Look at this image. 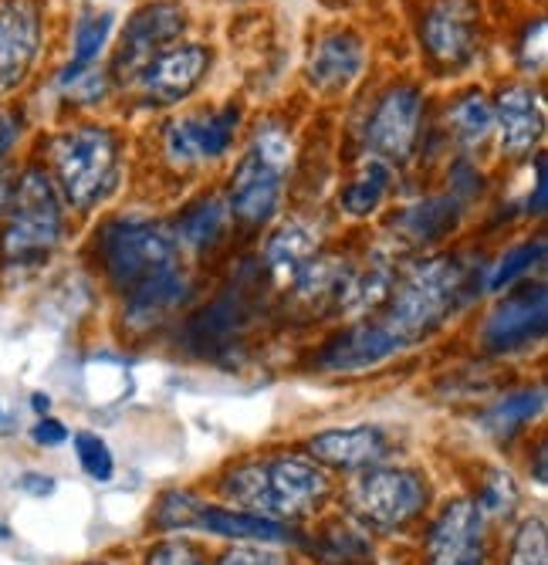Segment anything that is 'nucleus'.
Returning <instances> with one entry per match:
<instances>
[{"label":"nucleus","mask_w":548,"mask_h":565,"mask_svg":"<svg viewBox=\"0 0 548 565\" xmlns=\"http://www.w3.org/2000/svg\"><path fill=\"white\" fill-rule=\"evenodd\" d=\"M221 494L240 511L284 522L319 511L332 494V481L309 457L275 454L227 471L221 478Z\"/></svg>","instance_id":"nucleus-1"},{"label":"nucleus","mask_w":548,"mask_h":565,"mask_svg":"<svg viewBox=\"0 0 548 565\" xmlns=\"http://www.w3.org/2000/svg\"><path fill=\"white\" fill-rule=\"evenodd\" d=\"M468 298V268L454 254L427 258L393 285L383 301V326L404 349L430 339Z\"/></svg>","instance_id":"nucleus-2"},{"label":"nucleus","mask_w":548,"mask_h":565,"mask_svg":"<svg viewBox=\"0 0 548 565\" xmlns=\"http://www.w3.org/2000/svg\"><path fill=\"white\" fill-rule=\"evenodd\" d=\"M65 234V211L55 180L31 167L8 193L0 227V262L8 268H37L55 254Z\"/></svg>","instance_id":"nucleus-3"},{"label":"nucleus","mask_w":548,"mask_h":565,"mask_svg":"<svg viewBox=\"0 0 548 565\" xmlns=\"http://www.w3.org/2000/svg\"><path fill=\"white\" fill-rule=\"evenodd\" d=\"M180 244L170 227L142 217H119L98 231V265L122 298L183 271Z\"/></svg>","instance_id":"nucleus-4"},{"label":"nucleus","mask_w":548,"mask_h":565,"mask_svg":"<svg viewBox=\"0 0 548 565\" xmlns=\"http://www.w3.org/2000/svg\"><path fill=\"white\" fill-rule=\"evenodd\" d=\"M55 186L75 211H95L122 183V139L109 126H75L52 139Z\"/></svg>","instance_id":"nucleus-5"},{"label":"nucleus","mask_w":548,"mask_h":565,"mask_svg":"<svg viewBox=\"0 0 548 565\" xmlns=\"http://www.w3.org/2000/svg\"><path fill=\"white\" fill-rule=\"evenodd\" d=\"M291 167V136L278 122H265L247 152L240 157L230 190H227V211L230 221L240 227H265L281 211V196Z\"/></svg>","instance_id":"nucleus-6"},{"label":"nucleus","mask_w":548,"mask_h":565,"mask_svg":"<svg viewBox=\"0 0 548 565\" xmlns=\"http://www.w3.org/2000/svg\"><path fill=\"white\" fill-rule=\"evenodd\" d=\"M430 501L427 478L407 468H366L348 488V504L363 525L400 532L413 525Z\"/></svg>","instance_id":"nucleus-7"},{"label":"nucleus","mask_w":548,"mask_h":565,"mask_svg":"<svg viewBox=\"0 0 548 565\" xmlns=\"http://www.w3.org/2000/svg\"><path fill=\"white\" fill-rule=\"evenodd\" d=\"M420 51L433 72L458 75L477 62L481 8L477 0H430L417 24Z\"/></svg>","instance_id":"nucleus-8"},{"label":"nucleus","mask_w":548,"mask_h":565,"mask_svg":"<svg viewBox=\"0 0 548 565\" xmlns=\"http://www.w3.org/2000/svg\"><path fill=\"white\" fill-rule=\"evenodd\" d=\"M237 129H240V106L227 102L221 109L170 119L160 132V146H163V157L176 170H196V167L224 160L234 146Z\"/></svg>","instance_id":"nucleus-9"},{"label":"nucleus","mask_w":548,"mask_h":565,"mask_svg":"<svg viewBox=\"0 0 548 565\" xmlns=\"http://www.w3.org/2000/svg\"><path fill=\"white\" fill-rule=\"evenodd\" d=\"M548 326V291L541 281H518L508 291H502L484 326H481V342L494 355H512L528 345H538L545 339Z\"/></svg>","instance_id":"nucleus-10"},{"label":"nucleus","mask_w":548,"mask_h":565,"mask_svg":"<svg viewBox=\"0 0 548 565\" xmlns=\"http://www.w3.org/2000/svg\"><path fill=\"white\" fill-rule=\"evenodd\" d=\"M423 136V92L417 85L386 88L366 119V152L383 163H404Z\"/></svg>","instance_id":"nucleus-11"},{"label":"nucleus","mask_w":548,"mask_h":565,"mask_svg":"<svg viewBox=\"0 0 548 565\" xmlns=\"http://www.w3.org/2000/svg\"><path fill=\"white\" fill-rule=\"evenodd\" d=\"M211 62H214V51L207 44H196V41L180 44L176 41V44L163 47L160 55L149 58L132 75V82H136L146 106H176V102H183L186 95L201 88V82L211 72Z\"/></svg>","instance_id":"nucleus-12"},{"label":"nucleus","mask_w":548,"mask_h":565,"mask_svg":"<svg viewBox=\"0 0 548 565\" xmlns=\"http://www.w3.org/2000/svg\"><path fill=\"white\" fill-rule=\"evenodd\" d=\"M183 31H186V11L176 4V0H153V4H142L122 28L112 72L136 75L149 58L160 55L163 47L176 44Z\"/></svg>","instance_id":"nucleus-13"},{"label":"nucleus","mask_w":548,"mask_h":565,"mask_svg":"<svg viewBox=\"0 0 548 565\" xmlns=\"http://www.w3.org/2000/svg\"><path fill=\"white\" fill-rule=\"evenodd\" d=\"M484 511L458 498L427 532V565H484Z\"/></svg>","instance_id":"nucleus-14"},{"label":"nucleus","mask_w":548,"mask_h":565,"mask_svg":"<svg viewBox=\"0 0 548 565\" xmlns=\"http://www.w3.org/2000/svg\"><path fill=\"white\" fill-rule=\"evenodd\" d=\"M491 109H494L497 142H502L505 157L512 160L531 157V149L538 146L545 132V106H541L538 88H531L528 82H512L497 92Z\"/></svg>","instance_id":"nucleus-15"},{"label":"nucleus","mask_w":548,"mask_h":565,"mask_svg":"<svg viewBox=\"0 0 548 565\" xmlns=\"http://www.w3.org/2000/svg\"><path fill=\"white\" fill-rule=\"evenodd\" d=\"M41 55V14L31 0L0 8V95L14 92Z\"/></svg>","instance_id":"nucleus-16"},{"label":"nucleus","mask_w":548,"mask_h":565,"mask_svg":"<svg viewBox=\"0 0 548 565\" xmlns=\"http://www.w3.org/2000/svg\"><path fill=\"white\" fill-rule=\"evenodd\" d=\"M363 68H366L363 38L356 31H332L312 44L309 62H305V78L319 95L335 98L353 88V82L363 75Z\"/></svg>","instance_id":"nucleus-17"},{"label":"nucleus","mask_w":548,"mask_h":565,"mask_svg":"<svg viewBox=\"0 0 548 565\" xmlns=\"http://www.w3.org/2000/svg\"><path fill=\"white\" fill-rule=\"evenodd\" d=\"M396 352H404V345L396 342V335L379 322V319H366L342 329L339 335H332L322 352H319V370L329 373H359V370H373L386 359H393Z\"/></svg>","instance_id":"nucleus-18"},{"label":"nucleus","mask_w":548,"mask_h":565,"mask_svg":"<svg viewBox=\"0 0 548 565\" xmlns=\"http://www.w3.org/2000/svg\"><path fill=\"white\" fill-rule=\"evenodd\" d=\"M389 440L379 427H342V430H322L309 440V454L315 465L335 468V471H366L376 468L386 457Z\"/></svg>","instance_id":"nucleus-19"},{"label":"nucleus","mask_w":548,"mask_h":565,"mask_svg":"<svg viewBox=\"0 0 548 565\" xmlns=\"http://www.w3.org/2000/svg\"><path fill=\"white\" fill-rule=\"evenodd\" d=\"M468 203L458 193H437L417 203H407V207L393 217L396 237L410 241L413 247H430L437 241H443L447 234H454V227L461 224Z\"/></svg>","instance_id":"nucleus-20"},{"label":"nucleus","mask_w":548,"mask_h":565,"mask_svg":"<svg viewBox=\"0 0 548 565\" xmlns=\"http://www.w3.org/2000/svg\"><path fill=\"white\" fill-rule=\"evenodd\" d=\"M196 529L221 535V539H234V542H251V545H284L298 539L278 519L255 515V511H240V508H221V504H204L201 515H196Z\"/></svg>","instance_id":"nucleus-21"},{"label":"nucleus","mask_w":548,"mask_h":565,"mask_svg":"<svg viewBox=\"0 0 548 565\" xmlns=\"http://www.w3.org/2000/svg\"><path fill=\"white\" fill-rule=\"evenodd\" d=\"M319 231L305 221H288L268 237L265 247V268L278 285H291L315 258H319Z\"/></svg>","instance_id":"nucleus-22"},{"label":"nucleus","mask_w":548,"mask_h":565,"mask_svg":"<svg viewBox=\"0 0 548 565\" xmlns=\"http://www.w3.org/2000/svg\"><path fill=\"white\" fill-rule=\"evenodd\" d=\"M227 227H230L227 203L211 193V196L193 200L190 207L176 217L173 237L180 247H190V250H214L227 237Z\"/></svg>","instance_id":"nucleus-23"},{"label":"nucleus","mask_w":548,"mask_h":565,"mask_svg":"<svg viewBox=\"0 0 548 565\" xmlns=\"http://www.w3.org/2000/svg\"><path fill=\"white\" fill-rule=\"evenodd\" d=\"M389 186H393V167L383 163V160H373L348 180L339 193V207L348 214V217H369L383 207V200L389 196Z\"/></svg>","instance_id":"nucleus-24"},{"label":"nucleus","mask_w":548,"mask_h":565,"mask_svg":"<svg viewBox=\"0 0 548 565\" xmlns=\"http://www.w3.org/2000/svg\"><path fill=\"white\" fill-rule=\"evenodd\" d=\"M447 129L451 136L471 152L477 146L487 142V136L494 132V109L491 98L484 92H464L454 98V106L447 109Z\"/></svg>","instance_id":"nucleus-25"},{"label":"nucleus","mask_w":548,"mask_h":565,"mask_svg":"<svg viewBox=\"0 0 548 565\" xmlns=\"http://www.w3.org/2000/svg\"><path fill=\"white\" fill-rule=\"evenodd\" d=\"M112 24H116L112 11H85V14H78L75 34H72V62L65 65V72H82V68L98 65V55H103L109 38H112Z\"/></svg>","instance_id":"nucleus-26"},{"label":"nucleus","mask_w":548,"mask_h":565,"mask_svg":"<svg viewBox=\"0 0 548 565\" xmlns=\"http://www.w3.org/2000/svg\"><path fill=\"white\" fill-rule=\"evenodd\" d=\"M541 406H545L541 386H535V390H515V393L502 396V399L491 406V414H487L484 424L497 437H512V434H518L522 427H528L541 414Z\"/></svg>","instance_id":"nucleus-27"},{"label":"nucleus","mask_w":548,"mask_h":565,"mask_svg":"<svg viewBox=\"0 0 548 565\" xmlns=\"http://www.w3.org/2000/svg\"><path fill=\"white\" fill-rule=\"evenodd\" d=\"M541 258H545V234H538L535 241H522V244L508 247V250L502 254V262H497V265L491 268V275H487V281H484L487 291L502 295V291H508L512 285L525 281L528 271H531L535 265H541Z\"/></svg>","instance_id":"nucleus-28"},{"label":"nucleus","mask_w":548,"mask_h":565,"mask_svg":"<svg viewBox=\"0 0 548 565\" xmlns=\"http://www.w3.org/2000/svg\"><path fill=\"white\" fill-rule=\"evenodd\" d=\"M244 312H247V308H244V301L237 295L217 298L211 308H204V316L193 322V339H204L211 345L230 342L244 326Z\"/></svg>","instance_id":"nucleus-29"},{"label":"nucleus","mask_w":548,"mask_h":565,"mask_svg":"<svg viewBox=\"0 0 548 565\" xmlns=\"http://www.w3.org/2000/svg\"><path fill=\"white\" fill-rule=\"evenodd\" d=\"M319 552H322V558H329L335 565H356L369 552V539L356 525L332 522V525H325V532L319 539Z\"/></svg>","instance_id":"nucleus-30"},{"label":"nucleus","mask_w":548,"mask_h":565,"mask_svg":"<svg viewBox=\"0 0 548 565\" xmlns=\"http://www.w3.org/2000/svg\"><path fill=\"white\" fill-rule=\"evenodd\" d=\"M75 454H78L82 471L92 481H98V484L112 481V475H116V457H112L109 444L98 437V434H88V430L75 434Z\"/></svg>","instance_id":"nucleus-31"},{"label":"nucleus","mask_w":548,"mask_h":565,"mask_svg":"<svg viewBox=\"0 0 548 565\" xmlns=\"http://www.w3.org/2000/svg\"><path fill=\"white\" fill-rule=\"evenodd\" d=\"M508 565H548V532L541 519L522 522V529L512 539Z\"/></svg>","instance_id":"nucleus-32"},{"label":"nucleus","mask_w":548,"mask_h":565,"mask_svg":"<svg viewBox=\"0 0 548 565\" xmlns=\"http://www.w3.org/2000/svg\"><path fill=\"white\" fill-rule=\"evenodd\" d=\"M201 501L190 494H163L160 508H157V525L163 532H183V529H196V515H201Z\"/></svg>","instance_id":"nucleus-33"},{"label":"nucleus","mask_w":548,"mask_h":565,"mask_svg":"<svg viewBox=\"0 0 548 565\" xmlns=\"http://www.w3.org/2000/svg\"><path fill=\"white\" fill-rule=\"evenodd\" d=\"M146 565H207V555L186 539H166L146 552Z\"/></svg>","instance_id":"nucleus-34"},{"label":"nucleus","mask_w":548,"mask_h":565,"mask_svg":"<svg viewBox=\"0 0 548 565\" xmlns=\"http://www.w3.org/2000/svg\"><path fill=\"white\" fill-rule=\"evenodd\" d=\"M217 565H288V562H284V555H278L271 548H261V545L247 542V545H237V548L224 552L217 558Z\"/></svg>","instance_id":"nucleus-35"},{"label":"nucleus","mask_w":548,"mask_h":565,"mask_svg":"<svg viewBox=\"0 0 548 565\" xmlns=\"http://www.w3.org/2000/svg\"><path fill=\"white\" fill-rule=\"evenodd\" d=\"M512 498H515L512 481H508L502 471H494V478L487 481L484 498L477 501V508H481V511H502V508H508V501H512Z\"/></svg>","instance_id":"nucleus-36"},{"label":"nucleus","mask_w":548,"mask_h":565,"mask_svg":"<svg viewBox=\"0 0 548 565\" xmlns=\"http://www.w3.org/2000/svg\"><path fill=\"white\" fill-rule=\"evenodd\" d=\"M31 437H34V444H41V447H58V444L68 440V427H65L62 420H55V417H41V420L34 424Z\"/></svg>","instance_id":"nucleus-37"},{"label":"nucleus","mask_w":548,"mask_h":565,"mask_svg":"<svg viewBox=\"0 0 548 565\" xmlns=\"http://www.w3.org/2000/svg\"><path fill=\"white\" fill-rule=\"evenodd\" d=\"M545 200H548V177H545V152L535 157V196H528V214L541 217L545 214Z\"/></svg>","instance_id":"nucleus-38"},{"label":"nucleus","mask_w":548,"mask_h":565,"mask_svg":"<svg viewBox=\"0 0 548 565\" xmlns=\"http://www.w3.org/2000/svg\"><path fill=\"white\" fill-rule=\"evenodd\" d=\"M21 488H24L28 494L44 498V494H52V491H55V481H52V478H44V475H24V478H21Z\"/></svg>","instance_id":"nucleus-39"},{"label":"nucleus","mask_w":548,"mask_h":565,"mask_svg":"<svg viewBox=\"0 0 548 565\" xmlns=\"http://www.w3.org/2000/svg\"><path fill=\"white\" fill-rule=\"evenodd\" d=\"M14 146V122L8 113H0V160L8 157V149Z\"/></svg>","instance_id":"nucleus-40"},{"label":"nucleus","mask_w":548,"mask_h":565,"mask_svg":"<svg viewBox=\"0 0 548 565\" xmlns=\"http://www.w3.org/2000/svg\"><path fill=\"white\" fill-rule=\"evenodd\" d=\"M31 406L37 409V414H44V409H47V396H34V399H31Z\"/></svg>","instance_id":"nucleus-41"},{"label":"nucleus","mask_w":548,"mask_h":565,"mask_svg":"<svg viewBox=\"0 0 548 565\" xmlns=\"http://www.w3.org/2000/svg\"><path fill=\"white\" fill-rule=\"evenodd\" d=\"M4 203H8V183L0 180V211H4Z\"/></svg>","instance_id":"nucleus-42"},{"label":"nucleus","mask_w":548,"mask_h":565,"mask_svg":"<svg viewBox=\"0 0 548 565\" xmlns=\"http://www.w3.org/2000/svg\"><path fill=\"white\" fill-rule=\"evenodd\" d=\"M0 417H4V409H0Z\"/></svg>","instance_id":"nucleus-43"},{"label":"nucleus","mask_w":548,"mask_h":565,"mask_svg":"<svg viewBox=\"0 0 548 565\" xmlns=\"http://www.w3.org/2000/svg\"><path fill=\"white\" fill-rule=\"evenodd\" d=\"M356 565H359V562H356Z\"/></svg>","instance_id":"nucleus-44"}]
</instances>
